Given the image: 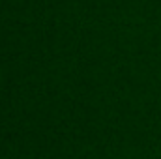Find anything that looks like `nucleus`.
I'll use <instances>...</instances> for the list:
<instances>
[]
</instances>
